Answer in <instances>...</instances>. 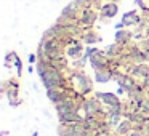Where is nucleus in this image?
Here are the masks:
<instances>
[{
	"instance_id": "obj_1",
	"label": "nucleus",
	"mask_w": 149,
	"mask_h": 136,
	"mask_svg": "<svg viewBox=\"0 0 149 136\" xmlns=\"http://www.w3.org/2000/svg\"><path fill=\"white\" fill-rule=\"evenodd\" d=\"M68 78L77 87V91L84 96H90V93H93V78L88 77L84 72V69L71 67L68 71Z\"/></svg>"
},
{
	"instance_id": "obj_2",
	"label": "nucleus",
	"mask_w": 149,
	"mask_h": 136,
	"mask_svg": "<svg viewBox=\"0 0 149 136\" xmlns=\"http://www.w3.org/2000/svg\"><path fill=\"white\" fill-rule=\"evenodd\" d=\"M98 19H100V11H96L95 8H84V10H80L79 24L82 27H93Z\"/></svg>"
},
{
	"instance_id": "obj_3",
	"label": "nucleus",
	"mask_w": 149,
	"mask_h": 136,
	"mask_svg": "<svg viewBox=\"0 0 149 136\" xmlns=\"http://www.w3.org/2000/svg\"><path fill=\"white\" fill-rule=\"evenodd\" d=\"M123 67H125L127 74H130L133 78H136V80H139V82H141L144 77H148V75H149V64H148V62L127 64V66H123Z\"/></svg>"
},
{
	"instance_id": "obj_4",
	"label": "nucleus",
	"mask_w": 149,
	"mask_h": 136,
	"mask_svg": "<svg viewBox=\"0 0 149 136\" xmlns=\"http://www.w3.org/2000/svg\"><path fill=\"white\" fill-rule=\"evenodd\" d=\"M88 62H90L91 69L93 71H104V69H109V58L106 56L104 50H100L95 55H91L88 58Z\"/></svg>"
},
{
	"instance_id": "obj_5",
	"label": "nucleus",
	"mask_w": 149,
	"mask_h": 136,
	"mask_svg": "<svg viewBox=\"0 0 149 136\" xmlns=\"http://www.w3.org/2000/svg\"><path fill=\"white\" fill-rule=\"evenodd\" d=\"M93 96L98 98V99L103 103L104 107H112V106H117V104L122 103L120 98H119V94H117V93H111V91H95Z\"/></svg>"
},
{
	"instance_id": "obj_6",
	"label": "nucleus",
	"mask_w": 149,
	"mask_h": 136,
	"mask_svg": "<svg viewBox=\"0 0 149 136\" xmlns=\"http://www.w3.org/2000/svg\"><path fill=\"white\" fill-rule=\"evenodd\" d=\"M119 13V3H112V2H104L103 7L100 10V19L101 21H107L117 16Z\"/></svg>"
},
{
	"instance_id": "obj_7",
	"label": "nucleus",
	"mask_w": 149,
	"mask_h": 136,
	"mask_svg": "<svg viewBox=\"0 0 149 136\" xmlns=\"http://www.w3.org/2000/svg\"><path fill=\"white\" fill-rule=\"evenodd\" d=\"M80 40L85 45H95V43H100L103 39H101V35L93 29V27H82Z\"/></svg>"
},
{
	"instance_id": "obj_8",
	"label": "nucleus",
	"mask_w": 149,
	"mask_h": 136,
	"mask_svg": "<svg viewBox=\"0 0 149 136\" xmlns=\"http://www.w3.org/2000/svg\"><path fill=\"white\" fill-rule=\"evenodd\" d=\"M84 53H85V46H84V43H82V40H79V42H75L74 45H69L68 48H66V56L71 58L72 61L82 58Z\"/></svg>"
},
{
	"instance_id": "obj_9",
	"label": "nucleus",
	"mask_w": 149,
	"mask_h": 136,
	"mask_svg": "<svg viewBox=\"0 0 149 136\" xmlns=\"http://www.w3.org/2000/svg\"><path fill=\"white\" fill-rule=\"evenodd\" d=\"M114 40H116V43H119V45L127 46V45H130L132 40H133V32L128 29H119L114 34Z\"/></svg>"
},
{
	"instance_id": "obj_10",
	"label": "nucleus",
	"mask_w": 149,
	"mask_h": 136,
	"mask_svg": "<svg viewBox=\"0 0 149 136\" xmlns=\"http://www.w3.org/2000/svg\"><path fill=\"white\" fill-rule=\"evenodd\" d=\"M5 96L8 99V104L11 107H19L23 104V99L19 98V88H13V87H7Z\"/></svg>"
},
{
	"instance_id": "obj_11",
	"label": "nucleus",
	"mask_w": 149,
	"mask_h": 136,
	"mask_svg": "<svg viewBox=\"0 0 149 136\" xmlns=\"http://www.w3.org/2000/svg\"><path fill=\"white\" fill-rule=\"evenodd\" d=\"M85 117L80 112H68V114H58L59 123H82Z\"/></svg>"
},
{
	"instance_id": "obj_12",
	"label": "nucleus",
	"mask_w": 149,
	"mask_h": 136,
	"mask_svg": "<svg viewBox=\"0 0 149 136\" xmlns=\"http://www.w3.org/2000/svg\"><path fill=\"white\" fill-rule=\"evenodd\" d=\"M79 15H80V10L72 2L61 10V18H66V19H71V21H79Z\"/></svg>"
},
{
	"instance_id": "obj_13",
	"label": "nucleus",
	"mask_w": 149,
	"mask_h": 136,
	"mask_svg": "<svg viewBox=\"0 0 149 136\" xmlns=\"http://www.w3.org/2000/svg\"><path fill=\"white\" fill-rule=\"evenodd\" d=\"M123 117H125V119H128L133 125H138V123H146L149 120V115H148V114H144L141 109L135 110V112H127Z\"/></svg>"
},
{
	"instance_id": "obj_14",
	"label": "nucleus",
	"mask_w": 149,
	"mask_h": 136,
	"mask_svg": "<svg viewBox=\"0 0 149 136\" xmlns=\"http://www.w3.org/2000/svg\"><path fill=\"white\" fill-rule=\"evenodd\" d=\"M132 131H133V123L130 122L128 119H123V120H120V123L116 126L114 135L116 136H128Z\"/></svg>"
},
{
	"instance_id": "obj_15",
	"label": "nucleus",
	"mask_w": 149,
	"mask_h": 136,
	"mask_svg": "<svg viewBox=\"0 0 149 136\" xmlns=\"http://www.w3.org/2000/svg\"><path fill=\"white\" fill-rule=\"evenodd\" d=\"M123 51H125V46L119 45V43H111V45L106 46V50H104V53H106L107 58H120V56L123 55Z\"/></svg>"
},
{
	"instance_id": "obj_16",
	"label": "nucleus",
	"mask_w": 149,
	"mask_h": 136,
	"mask_svg": "<svg viewBox=\"0 0 149 136\" xmlns=\"http://www.w3.org/2000/svg\"><path fill=\"white\" fill-rule=\"evenodd\" d=\"M93 80L96 83H107L112 80V71L111 69H104V71H95Z\"/></svg>"
},
{
	"instance_id": "obj_17",
	"label": "nucleus",
	"mask_w": 149,
	"mask_h": 136,
	"mask_svg": "<svg viewBox=\"0 0 149 136\" xmlns=\"http://www.w3.org/2000/svg\"><path fill=\"white\" fill-rule=\"evenodd\" d=\"M18 53L16 51H13V50H11V51H8L7 55H5V59H3V66L5 67H13V64H15V61H16V58H18Z\"/></svg>"
},
{
	"instance_id": "obj_18",
	"label": "nucleus",
	"mask_w": 149,
	"mask_h": 136,
	"mask_svg": "<svg viewBox=\"0 0 149 136\" xmlns=\"http://www.w3.org/2000/svg\"><path fill=\"white\" fill-rule=\"evenodd\" d=\"M135 3L138 5V8L141 10V15L149 13V0H135Z\"/></svg>"
},
{
	"instance_id": "obj_19",
	"label": "nucleus",
	"mask_w": 149,
	"mask_h": 136,
	"mask_svg": "<svg viewBox=\"0 0 149 136\" xmlns=\"http://www.w3.org/2000/svg\"><path fill=\"white\" fill-rule=\"evenodd\" d=\"M13 67L16 69V74H18V78H21V75H23V59L19 58V56H18L16 58V61H15V64H13Z\"/></svg>"
},
{
	"instance_id": "obj_20",
	"label": "nucleus",
	"mask_w": 149,
	"mask_h": 136,
	"mask_svg": "<svg viewBox=\"0 0 149 136\" xmlns=\"http://www.w3.org/2000/svg\"><path fill=\"white\" fill-rule=\"evenodd\" d=\"M7 87H13V88H19V80L18 78H8L7 80Z\"/></svg>"
},
{
	"instance_id": "obj_21",
	"label": "nucleus",
	"mask_w": 149,
	"mask_h": 136,
	"mask_svg": "<svg viewBox=\"0 0 149 136\" xmlns=\"http://www.w3.org/2000/svg\"><path fill=\"white\" fill-rule=\"evenodd\" d=\"M139 109H141L144 114H148V115H149V99H148V98H146V99L141 103V106H139Z\"/></svg>"
},
{
	"instance_id": "obj_22",
	"label": "nucleus",
	"mask_w": 149,
	"mask_h": 136,
	"mask_svg": "<svg viewBox=\"0 0 149 136\" xmlns=\"http://www.w3.org/2000/svg\"><path fill=\"white\" fill-rule=\"evenodd\" d=\"M27 61H29V64H37V61H39L37 53H29L27 55Z\"/></svg>"
},
{
	"instance_id": "obj_23",
	"label": "nucleus",
	"mask_w": 149,
	"mask_h": 136,
	"mask_svg": "<svg viewBox=\"0 0 149 136\" xmlns=\"http://www.w3.org/2000/svg\"><path fill=\"white\" fill-rule=\"evenodd\" d=\"M5 91H7V82H0V98L5 94Z\"/></svg>"
},
{
	"instance_id": "obj_24",
	"label": "nucleus",
	"mask_w": 149,
	"mask_h": 136,
	"mask_svg": "<svg viewBox=\"0 0 149 136\" xmlns=\"http://www.w3.org/2000/svg\"><path fill=\"white\" fill-rule=\"evenodd\" d=\"M128 136H148V135H146L144 131H138V130H133V131L130 133Z\"/></svg>"
},
{
	"instance_id": "obj_25",
	"label": "nucleus",
	"mask_w": 149,
	"mask_h": 136,
	"mask_svg": "<svg viewBox=\"0 0 149 136\" xmlns=\"http://www.w3.org/2000/svg\"><path fill=\"white\" fill-rule=\"evenodd\" d=\"M141 83H143V87H144L146 90H148V88H149V75H148V77H144V78H143V80H141Z\"/></svg>"
},
{
	"instance_id": "obj_26",
	"label": "nucleus",
	"mask_w": 149,
	"mask_h": 136,
	"mask_svg": "<svg viewBox=\"0 0 149 136\" xmlns=\"http://www.w3.org/2000/svg\"><path fill=\"white\" fill-rule=\"evenodd\" d=\"M143 131H144V133H146V135H148V136H149V120H148V122H146V123H144V125H143Z\"/></svg>"
},
{
	"instance_id": "obj_27",
	"label": "nucleus",
	"mask_w": 149,
	"mask_h": 136,
	"mask_svg": "<svg viewBox=\"0 0 149 136\" xmlns=\"http://www.w3.org/2000/svg\"><path fill=\"white\" fill-rule=\"evenodd\" d=\"M119 29H125V24H123L122 21H120V23H117V24H116V31H119Z\"/></svg>"
},
{
	"instance_id": "obj_28",
	"label": "nucleus",
	"mask_w": 149,
	"mask_h": 136,
	"mask_svg": "<svg viewBox=\"0 0 149 136\" xmlns=\"http://www.w3.org/2000/svg\"><path fill=\"white\" fill-rule=\"evenodd\" d=\"M116 93L119 94V96H122V94H127V93H125V90H123L122 87H119V88H117V91H116Z\"/></svg>"
},
{
	"instance_id": "obj_29",
	"label": "nucleus",
	"mask_w": 149,
	"mask_h": 136,
	"mask_svg": "<svg viewBox=\"0 0 149 136\" xmlns=\"http://www.w3.org/2000/svg\"><path fill=\"white\" fill-rule=\"evenodd\" d=\"M144 35H146V39H149V24H146V27H144Z\"/></svg>"
},
{
	"instance_id": "obj_30",
	"label": "nucleus",
	"mask_w": 149,
	"mask_h": 136,
	"mask_svg": "<svg viewBox=\"0 0 149 136\" xmlns=\"http://www.w3.org/2000/svg\"><path fill=\"white\" fill-rule=\"evenodd\" d=\"M34 69H36V66H34V64H29V67H27V72H29V74H32Z\"/></svg>"
},
{
	"instance_id": "obj_31",
	"label": "nucleus",
	"mask_w": 149,
	"mask_h": 136,
	"mask_svg": "<svg viewBox=\"0 0 149 136\" xmlns=\"http://www.w3.org/2000/svg\"><path fill=\"white\" fill-rule=\"evenodd\" d=\"M144 16V19H146V24H149V13L148 15H143Z\"/></svg>"
},
{
	"instance_id": "obj_32",
	"label": "nucleus",
	"mask_w": 149,
	"mask_h": 136,
	"mask_svg": "<svg viewBox=\"0 0 149 136\" xmlns=\"http://www.w3.org/2000/svg\"><path fill=\"white\" fill-rule=\"evenodd\" d=\"M104 2H112V3H119L120 0H104Z\"/></svg>"
},
{
	"instance_id": "obj_33",
	"label": "nucleus",
	"mask_w": 149,
	"mask_h": 136,
	"mask_svg": "<svg viewBox=\"0 0 149 136\" xmlns=\"http://www.w3.org/2000/svg\"><path fill=\"white\" fill-rule=\"evenodd\" d=\"M146 98H148V99H149V88H148V90H146Z\"/></svg>"
},
{
	"instance_id": "obj_34",
	"label": "nucleus",
	"mask_w": 149,
	"mask_h": 136,
	"mask_svg": "<svg viewBox=\"0 0 149 136\" xmlns=\"http://www.w3.org/2000/svg\"><path fill=\"white\" fill-rule=\"evenodd\" d=\"M31 136H39V133H37V131H34V133H32V135H31Z\"/></svg>"
}]
</instances>
